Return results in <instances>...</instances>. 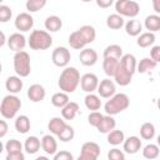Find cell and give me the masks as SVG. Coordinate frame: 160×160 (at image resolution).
<instances>
[{
  "label": "cell",
  "instance_id": "obj_36",
  "mask_svg": "<svg viewBox=\"0 0 160 160\" xmlns=\"http://www.w3.org/2000/svg\"><path fill=\"white\" fill-rule=\"evenodd\" d=\"M69 95L64 91H59V92H55L52 96H51V104L55 106V108H59L61 109L64 105H66L69 102Z\"/></svg>",
  "mask_w": 160,
  "mask_h": 160
},
{
  "label": "cell",
  "instance_id": "obj_8",
  "mask_svg": "<svg viewBox=\"0 0 160 160\" xmlns=\"http://www.w3.org/2000/svg\"><path fill=\"white\" fill-rule=\"evenodd\" d=\"M70 59H71V54H70L69 49H66L65 46H58L52 50L51 60L55 66L65 68L70 62Z\"/></svg>",
  "mask_w": 160,
  "mask_h": 160
},
{
  "label": "cell",
  "instance_id": "obj_17",
  "mask_svg": "<svg viewBox=\"0 0 160 160\" xmlns=\"http://www.w3.org/2000/svg\"><path fill=\"white\" fill-rule=\"evenodd\" d=\"M124 144V151L128 154H136L140 149H141V140L138 136H129L126 139H124L122 141Z\"/></svg>",
  "mask_w": 160,
  "mask_h": 160
},
{
  "label": "cell",
  "instance_id": "obj_22",
  "mask_svg": "<svg viewBox=\"0 0 160 160\" xmlns=\"http://www.w3.org/2000/svg\"><path fill=\"white\" fill-rule=\"evenodd\" d=\"M68 41H69V45H70L72 49H75V50H81V49H84L85 45H86V41H85L84 36L81 35V32H80L79 30L71 32Z\"/></svg>",
  "mask_w": 160,
  "mask_h": 160
},
{
  "label": "cell",
  "instance_id": "obj_50",
  "mask_svg": "<svg viewBox=\"0 0 160 160\" xmlns=\"http://www.w3.org/2000/svg\"><path fill=\"white\" fill-rule=\"evenodd\" d=\"M8 130H9L8 122L5 120H0V139H2L8 134Z\"/></svg>",
  "mask_w": 160,
  "mask_h": 160
},
{
  "label": "cell",
  "instance_id": "obj_37",
  "mask_svg": "<svg viewBox=\"0 0 160 160\" xmlns=\"http://www.w3.org/2000/svg\"><path fill=\"white\" fill-rule=\"evenodd\" d=\"M140 136L144 140H151L155 136V126L152 122H144L140 126Z\"/></svg>",
  "mask_w": 160,
  "mask_h": 160
},
{
  "label": "cell",
  "instance_id": "obj_20",
  "mask_svg": "<svg viewBox=\"0 0 160 160\" xmlns=\"http://www.w3.org/2000/svg\"><path fill=\"white\" fill-rule=\"evenodd\" d=\"M80 108H79V104L75 102V101H69L66 105H64L61 108V116L64 120H72L78 112H79Z\"/></svg>",
  "mask_w": 160,
  "mask_h": 160
},
{
  "label": "cell",
  "instance_id": "obj_29",
  "mask_svg": "<svg viewBox=\"0 0 160 160\" xmlns=\"http://www.w3.org/2000/svg\"><path fill=\"white\" fill-rule=\"evenodd\" d=\"M84 102H85V106L91 110V111H95V110H99L101 108V100H100V96L99 95H95L92 92H88V95L85 96L84 99Z\"/></svg>",
  "mask_w": 160,
  "mask_h": 160
},
{
  "label": "cell",
  "instance_id": "obj_23",
  "mask_svg": "<svg viewBox=\"0 0 160 160\" xmlns=\"http://www.w3.org/2000/svg\"><path fill=\"white\" fill-rule=\"evenodd\" d=\"M40 148H41V141L36 136H29L24 142V150L30 155L36 154L40 150Z\"/></svg>",
  "mask_w": 160,
  "mask_h": 160
},
{
  "label": "cell",
  "instance_id": "obj_9",
  "mask_svg": "<svg viewBox=\"0 0 160 160\" xmlns=\"http://www.w3.org/2000/svg\"><path fill=\"white\" fill-rule=\"evenodd\" d=\"M14 25H15L16 30H19L21 32L30 31L34 26V18L30 15V12H20L15 18Z\"/></svg>",
  "mask_w": 160,
  "mask_h": 160
},
{
  "label": "cell",
  "instance_id": "obj_51",
  "mask_svg": "<svg viewBox=\"0 0 160 160\" xmlns=\"http://www.w3.org/2000/svg\"><path fill=\"white\" fill-rule=\"evenodd\" d=\"M151 1H152V8H154L155 12L159 14L160 12V0H151Z\"/></svg>",
  "mask_w": 160,
  "mask_h": 160
},
{
  "label": "cell",
  "instance_id": "obj_10",
  "mask_svg": "<svg viewBox=\"0 0 160 160\" xmlns=\"http://www.w3.org/2000/svg\"><path fill=\"white\" fill-rule=\"evenodd\" d=\"M98 85H99V79L95 74L88 72V74H84L82 76H80V86H81L82 91L94 92V91H96Z\"/></svg>",
  "mask_w": 160,
  "mask_h": 160
},
{
  "label": "cell",
  "instance_id": "obj_49",
  "mask_svg": "<svg viewBox=\"0 0 160 160\" xmlns=\"http://www.w3.org/2000/svg\"><path fill=\"white\" fill-rule=\"evenodd\" d=\"M95 1H96V5L101 9H108L114 4V0H95Z\"/></svg>",
  "mask_w": 160,
  "mask_h": 160
},
{
  "label": "cell",
  "instance_id": "obj_7",
  "mask_svg": "<svg viewBox=\"0 0 160 160\" xmlns=\"http://www.w3.org/2000/svg\"><path fill=\"white\" fill-rule=\"evenodd\" d=\"M101 150H100L99 144H96L95 141H86L81 146L79 160H96Z\"/></svg>",
  "mask_w": 160,
  "mask_h": 160
},
{
  "label": "cell",
  "instance_id": "obj_4",
  "mask_svg": "<svg viewBox=\"0 0 160 160\" xmlns=\"http://www.w3.org/2000/svg\"><path fill=\"white\" fill-rule=\"evenodd\" d=\"M21 108V100L15 94L6 95L0 104V114L5 119H14Z\"/></svg>",
  "mask_w": 160,
  "mask_h": 160
},
{
  "label": "cell",
  "instance_id": "obj_3",
  "mask_svg": "<svg viewBox=\"0 0 160 160\" xmlns=\"http://www.w3.org/2000/svg\"><path fill=\"white\" fill-rule=\"evenodd\" d=\"M28 44L32 50H46L52 45V38L49 31L45 30H32Z\"/></svg>",
  "mask_w": 160,
  "mask_h": 160
},
{
  "label": "cell",
  "instance_id": "obj_25",
  "mask_svg": "<svg viewBox=\"0 0 160 160\" xmlns=\"http://www.w3.org/2000/svg\"><path fill=\"white\" fill-rule=\"evenodd\" d=\"M15 130L20 134H26L30 128H31V122H30V119L26 116V115H20L15 119Z\"/></svg>",
  "mask_w": 160,
  "mask_h": 160
},
{
  "label": "cell",
  "instance_id": "obj_16",
  "mask_svg": "<svg viewBox=\"0 0 160 160\" xmlns=\"http://www.w3.org/2000/svg\"><path fill=\"white\" fill-rule=\"evenodd\" d=\"M136 59L132 54H125L119 59V65L131 75H134V72L136 71Z\"/></svg>",
  "mask_w": 160,
  "mask_h": 160
},
{
  "label": "cell",
  "instance_id": "obj_42",
  "mask_svg": "<svg viewBox=\"0 0 160 160\" xmlns=\"http://www.w3.org/2000/svg\"><path fill=\"white\" fill-rule=\"evenodd\" d=\"M5 150L8 154H12V152H20L22 151V144L16 140V139H10L6 144H5Z\"/></svg>",
  "mask_w": 160,
  "mask_h": 160
},
{
  "label": "cell",
  "instance_id": "obj_31",
  "mask_svg": "<svg viewBox=\"0 0 160 160\" xmlns=\"http://www.w3.org/2000/svg\"><path fill=\"white\" fill-rule=\"evenodd\" d=\"M124 18L119 14H111L106 18V26L111 30H119L124 26Z\"/></svg>",
  "mask_w": 160,
  "mask_h": 160
},
{
  "label": "cell",
  "instance_id": "obj_38",
  "mask_svg": "<svg viewBox=\"0 0 160 160\" xmlns=\"http://www.w3.org/2000/svg\"><path fill=\"white\" fill-rule=\"evenodd\" d=\"M78 30H79V31L81 32V35L84 36L86 44L92 42V41L95 40V38H96V31H95L94 26H91V25H84V26H81V28L78 29Z\"/></svg>",
  "mask_w": 160,
  "mask_h": 160
},
{
  "label": "cell",
  "instance_id": "obj_24",
  "mask_svg": "<svg viewBox=\"0 0 160 160\" xmlns=\"http://www.w3.org/2000/svg\"><path fill=\"white\" fill-rule=\"evenodd\" d=\"M44 25L49 32H56L62 28V20L56 15H51V16L46 18Z\"/></svg>",
  "mask_w": 160,
  "mask_h": 160
},
{
  "label": "cell",
  "instance_id": "obj_48",
  "mask_svg": "<svg viewBox=\"0 0 160 160\" xmlns=\"http://www.w3.org/2000/svg\"><path fill=\"white\" fill-rule=\"evenodd\" d=\"M25 155L22 151L20 152H12V154H6V160H24Z\"/></svg>",
  "mask_w": 160,
  "mask_h": 160
},
{
  "label": "cell",
  "instance_id": "obj_2",
  "mask_svg": "<svg viewBox=\"0 0 160 160\" xmlns=\"http://www.w3.org/2000/svg\"><path fill=\"white\" fill-rule=\"evenodd\" d=\"M130 105V100H129V96L124 92H120V94H114L112 96L109 98V100L105 102L104 105V110L108 115H116V114H120L121 111L126 110Z\"/></svg>",
  "mask_w": 160,
  "mask_h": 160
},
{
  "label": "cell",
  "instance_id": "obj_45",
  "mask_svg": "<svg viewBox=\"0 0 160 160\" xmlns=\"http://www.w3.org/2000/svg\"><path fill=\"white\" fill-rule=\"evenodd\" d=\"M108 159L109 160H124L125 159V154H124V151L114 148L108 152Z\"/></svg>",
  "mask_w": 160,
  "mask_h": 160
},
{
  "label": "cell",
  "instance_id": "obj_46",
  "mask_svg": "<svg viewBox=\"0 0 160 160\" xmlns=\"http://www.w3.org/2000/svg\"><path fill=\"white\" fill-rule=\"evenodd\" d=\"M54 160H72L74 156L72 154H70L69 151L66 150H62V151H56L54 155H52Z\"/></svg>",
  "mask_w": 160,
  "mask_h": 160
},
{
  "label": "cell",
  "instance_id": "obj_53",
  "mask_svg": "<svg viewBox=\"0 0 160 160\" xmlns=\"http://www.w3.org/2000/svg\"><path fill=\"white\" fill-rule=\"evenodd\" d=\"M4 151V144L1 142V140H0V154Z\"/></svg>",
  "mask_w": 160,
  "mask_h": 160
},
{
  "label": "cell",
  "instance_id": "obj_21",
  "mask_svg": "<svg viewBox=\"0 0 160 160\" xmlns=\"http://www.w3.org/2000/svg\"><path fill=\"white\" fill-rule=\"evenodd\" d=\"M115 79V82L120 86H128L130 82H131V79H132V75L128 71H125L120 65H118V69L112 76Z\"/></svg>",
  "mask_w": 160,
  "mask_h": 160
},
{
  "label": "cell",
  "instance_id": "obj_41",
  "mask_svg": "<svg viewBox=\"0 0 160 160\" xmlns=\"http://www.w3.org/2000/svg\"><path fill=\"white\" fill-rule=\"evenodd\" d=\"M48 0H26L25 8L28 10V12H36L39 10H41L45 5H46Z\"/></svg>",
  "mask_w": 160,
  "mask_h": 160
},
{
  "label": "cell",
  "instance_id": "obj_35",
  "mask_svg": "<svg viewBox=\"0 0 160 160\" xmlns=\"http://www.w3.org/2000/svg\"><path fill=\"white\" fill-rule=\"evenodd\" d=\"M124 139H125V135H124V131H121V130L112 129L111 131L108 132V142L110 145H114V146L120 145V144H122Z\"/></svg>",
  "mask_w": 160,
  "mask_h": 160
},
{
  "label": "cell",
  "instance_id": "obj_54",
  "mask_svg": "<svg viewBox=\"0 0 160 160\" xmlns=\"http://www.w3.org/2000/svg\"><path fill=\"white\" fill-rule=\"evenodd\" d=\"M81 1H84V2H90V1H92V0H81Z\"/></svg>",
  "mask_w": 160,
  "mask_h": 160
},
{
  "label": "cell",
  "instance_id": "obj_15",
  "mask_svg": "<svg viewBox=\"0 0 160 160\" xmlns=\"http://www.w3.org/2000/svg\"><path fill=\"white\" fill-rule=\"evenodd\" d=\"M40 141H41V149L48 155H51L52 156L58 151V141H56V139L52 135H50V134L44 135Z\"/></svg>",
  "mask_w": 160,
  "mask_h": 160
},
{
  "label": "cell",
  "instance_id": "obj_14",
  "mask_svg": "<svg viewBox=\"0 0 160 160\" xmlns=\"http://www.w3.org/2000/svg\"><path fill=\"white\" fill-rule=\"evenodd\" d=\"M79 59L84 66H92L98 61V52L91 48H86L80 51Z\"/></svg>",
  "mask_w": 160,
  "mask_h": 160
},
{
  "label": "cell",
  "instance_id": "obj_56",
  "mask_svg": "<svg viewBox=\"0 0 160 160\" xmlns=\"http://www.w3.org/2000/svg\"><path fill=\"white\" fill-rule=\"evenodd\" d=\"M2 1H4V0H0V4H1V2H2Z\"/></svg>",
  "mask_w": 160,
  "mask_h": 160
},
{
  "label": "cell",
  "instance_id": "obj_19",
  "mask_svg": "<svg viewBox=\"0 0 160 160\" xmlns=\"http://www.w3.org/2000/svg\"><path fill=\"white\" fill-rule=\"evenodd\" d=\"M115 126H116V121L112 118V115H108L106 114V115H102V118H101L99 125L96 126V129L101 134H108L109 131L115 129Z\"/></svg>",
  "mask_w": 160,
  "mask_h": 160
},
{
  "label": "cell",
  "instance_id": "obj_39",
  "mask_svg": "<svg viewBox=\"0 0 160 160\" xmlns=\"http://www.w3.org/2000/svg\"><path fill=\"white\" fill-rule=\"evenodd\" d=\"M160 154V150H159V146L155 145V144H148L146 146H144L142 149V156L145 159H149V160H152V159H156Z\"/></svg>",
  "mask_w": 160,
  "mask_h": 160
},
{
  "label": "cell",
  "instance_id": "obj_6",
  "mask_svg": "<svg viewBox=\"0 0 160 160\" xmlns=\"http://www.w3.org/2000/svg\"><path fill=\"white\" fill-rule=\"evenodd\" d=\"M115 10L122 18H135L140 12V5L134 0H116Z\"/></svg>",
  "mask_w": 160,
  "mask_h": 160
},
{
  "label": "cell",
  "instance_id": "obj_1",
  "mask_svg": "<svg viewBox=\"0 0 160 160\" xmlns=\"http://www.w3.org/2000/svg\"><path fill=\"white\" fill-rule=\"evenodd\" d=\"M79 84H80L79 70L72 66H65V69L61 71L58 80L59 89L66 94H72L79 86Z\"/></svg>",
  "mask_w": 160,
  "mask_h": 160
},
{
  "label": "cell",
  "instance_id": "obj_44",
  "mask_svg": "<svg viewBox=\"0 0 160 160\" xmlns=\"http://www.w3.org/2000/svg\"><path fill=\"white\" fill-rule=\"evenodd\" d=\"M101 118H102V114L99 112L98 110H95V111H91V112L89 114V116H88V121H89V124H90L91 126L96 128V126L99 125Z\"/></svg>",
  "mask_w": 160,
  "mask_h": 160
},
{
  "label": "cell",
  "instance_id": "obj_40",
  "mask_svg": "<svg viewBox=\"0 0 160 160\" xmlns=\"http://www.w3.org/2000/svg\"><path fill=\"white\" fill-rule=\"evenodd\" d=\"M74 136H75L74 128L70 126V125H68V124H66V126H65V128L59 132V135H58L59 140L62 141V142H69V141H71V140L74 139Z\"/></svg>",
  "mask_w": 160,
  "mask_h": 160
},
{
  "label": "cell",
  "instance_id": "obj_28",
  "mask_svg": "<svg viewBox=\"0 0 160 160\" xmlns=\"http://www.w3.org/2000/svg\"><path fill=\"white\" fill-rule=\"evenodd\" d=\"M156 66H158V62L154 61L151 58H144L140 60L139 64H136V71H139L140 74H145L154 70Z\"/></svg>",
  "mask_w": 160,
  "mask_h": 160
},
{
  "label": "cell",
  "instance_id": "obj_18",
  "mask_svg": "<svg viewBox=\"0 0 160 160\" xmlns=\"http://www.w3.org/2000/svg\"><path fill=\"white\" fill-rule=\"evenodd\" d=\"M22 86H24V84H22V80H21V78L20 76H18V75H15V76H9L8 79H6V81H5V88H6V90L10 92V94H18V92H20L21 90H22Z\"/></svg>",
  "mask_w": 160,
  "mask_h": 160
},
{
  "label": "cell",
  "instance_id": "obj_5",
  "mask_svg": "<svg viewBox=\"0 0 160 160\" xmlns=\"http://www.w3.org/2000/svg\"><path fill=\"white\" fill-rule=\"evenodd\" d=\"M14 70L18 76L26 78L31 72V62H30V55L21 50L16 51L14 55Z\"/></svg>",
  "mask_w": 160,
  "mask_h": 160
},
{
  "label": "cell",
  "instance_id": "obj_32",
  "mask_svg": "<svg viewBox=\"0 0 160 160\" xmlns=\"http://www.w3.org/2000/svg\"><path fill=\"white\" fill-rule=\"evenodd\" d=\"M155 42V34L146 31V32H141L138 35V40L136 44L140 48H149Z\"/></svg>",
  "mask_w": 160,
  "mask_h": 160
},
{
  "label": "cell",
  "instance_id": "obj_34",
  "mask_svg": "<svg viewBox=\"0 0 160 160\" xmlns=\"http://www.w3.org/2000/svg\"><path fill=\"white\" fill-rule=\"evenodd\" d=\"M118 65H119V60L118 59H110V58H104V61H102V69H104V72L108 75V76H114L116 69H118Z\"/></svg>",
  "mask_w": 160,
  "mask_h": 160
},
{
  "label": "cell",
  "instance_id": "obj_13",
  "mask_svg": "<svg viewBox=\"0 0 160 160\" xmlns=\"http://www.w3.org/2000/svg\"><path fill=\"white\" fill-rule=\"evenodd\" d=\"M46 91L42 85L40 84H32L28 89V98L32 102H41L45 99Z\"/></svg>",
  "mask_w": 160,
  "mask_h": 160
},
{
  "label": "cell",
  "instance_id": "obj_47",
  "mask_svg": "<svg viewBox=\"0 0 160 160\" xmlns=\"http://www.w3.org/2000/svg\"><path fill=\"white\" fill-rule=\"evenodd\" d=\"M150 58L154 61H156V62L160 61V46L159 45H155V46L151 48V50H150Z\"/></svg>",
  "mask_w": 160,
  "mask_h": 160
},
{
  "label": "cell",
  "instance_id": "obj_43",
  "mask_svg": "<svg viewBox=\"0 0 160 160\" xmlns=\"http://www.w3.org/2000/svg\"><path fill=\"white\" fill-rule=\"evenodd\" d=\"M12 16V10L8 5L0 4V22H8Z\"/></svg>",
  "mask_w": 160,
  "mask_h": 160
},
{
  "label": "cell",
  "instance_id": "obj_26",
  "mask_svg": "<svg viewBox=\"0 0 160 160\" xmlns=\"http://www.w3.org/2000/svg\"><path fill=\"white\" fill-rule=\"evenodd\" d=\"M144 26L150 32L159 31L160 30V16L158 14H152V15L146 16L145 18V21H144Z\"/></svg>",
  "mask_w": 160,
  "mask_h": 160
},
{
  "label": "cell",
  "instance_id": "obj_11",
  "mask_svg": "<svg viewBox=\"0 0 160 160\" xmlns=\"http://www.w3.org/2000/svg\"><path fill=\"white\" fill-rule=\"evenodd\" d=\"M6 44L9 49L12 50L14 52L21 51L26 46V38L21 32H14L9 36V39H6Z\"/></svg>",
  "mask_w": 160,
  "mask_h": 160
},
{
  "label": "cell",
  "instance_id": "obj_27",
  "mask_svg": "<svg viewBox=\"0 0 160 160\" xmlns=\"http://www.w3.org/2000/svg\"><path fill=\"white\" fill-rule=\"evenodd\" d=\"M125 25V31L128 35L130 36H138L139 34H141L142 31V25L139 20H135L134 18H131V20H129Z\"/></svg>",
  "mask_w": 160,
  "mask_h": 160
},
{
  "label": "cell",
  "instance_id": "obj_12",
  "mask_svg": "<svg viewBox=\"0 0 160 160\" xmlns=\"http://www.w3.org/2000/svg\"><path fill=\"white\" fill-rule=\"evenodd\" d=\"M96 91L99 94L100 98H104V99H109L110 96H112L115 92H116V86H115V82L110 79H104L99 82L98 88H96Z\"/></svg>",
  "mask_w": 160,
  "mask_h": 160
},
{
  "label": "cell",
  "instance_id": "obj_30",
  "mask_svg": "<svg viewBox=\"0 0 160 160\" xmlns=\"http://www.w3.org/2000/svg\"><path fill=\"white\" fill-rule=\"evenodd\" d=\"M65 126H66L65 120L61 119V118H58V116L50 119V121H49V124H48L49 131H50L52 135H56V136L59 135V132H60Z\"/></svg>",
  "mask_w": 160,
  "mask_h": 160
},
{
  "label": "cell",
  "instance_id": "obj_33",
  "mask_svg": "<svg viewBox=\"0 0 160 160\" xmlns=\"http://www.w3.org/2000/svg\"><path fill=\"white\" fill-rule=\"evenodd\" d=\"M102 56L104 58H110V59H118L119 60L122 56V48L120 45L111 44V45H109V46H106L104 49Z\"/></svg>",
  "mask_w": 160,
  "mask_h": 160
},
{
  "label": "cell",
  "instance_id": "obj_55",
  "mask_svg": "<svg viewBox=\"0 0 160 160\" xmlns=\"http://www.w3.org/2000/svg\"><path fill=\"white\" fill-rule=\"evenodd\" d=\"M1 71H2V65H1V62H0V74H1Z\"/></svg>",
  "mask_w": 160,
  "mask_h": 160
},
{
  "label": "cell",
  "instance_id": "obj_52",
  "mask_svg": "<svg viewBox=\"0 0 160 160\" xmlns=\"http://www.w3.org/2000/svg\"><path fill=\"white\" fill-rule=\"evenodd\" d=\"M5 42H6V36H5V34L0 30V48H1V46H4V45H5Z\"/></svg>",
  "mask_w": 160,
  "mask_h": 160
}]
</instances>
